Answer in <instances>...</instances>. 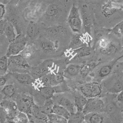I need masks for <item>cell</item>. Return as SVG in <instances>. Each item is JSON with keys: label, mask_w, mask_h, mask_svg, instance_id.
<instances>
[{"label": "cell", "mask_w": 123, "mask_h": 123, "mask_svg": "<svg viewBox=\"0 0 123 123\" xmlns=\"http://www.w3.org/2000/svg\"><path fill=\"white\" fill-rule=\"evenodd\" d=\"M117 94H106L104 99L105 112L112 123H123V104L117 101Z\"/></svg>", "instance_id": "cell-1"}, {"label": "cell", "mask_w": 123, "mask_h": 123, "mask_svg": "<svg viewBox=\"0 0 123 123\" xmlns=\"http://www.w3.org/2000/svg\"><path fill=\"white\" fill-rule=\"evenodd\" d=\"M110 35L101 38L94 44L100 54L109 57L113 56L122 49L118 42L115 40V38H111Z\"/></svg>", "instance_id": "cell-2"}, {"label": "cell", "mask_w": 123, "mask_h": 123, "mask_svg": "<svg viewBox=\"0 0 123 123\" xmlns=\"http://www.w3.org/2000/svg\"><path fill=\"white\" fill-rule=\"evenodd\" d=\"M123 58V54L109 62L104 63L102 65H101V63L89 75L93 77L94 81L101 83L112 74L115 64Z\"/></svg>", "instance_id": "cell-3"}, {"label": "cell", "mask_w": 123, "mask_h": 123, "mask_svg": "<svg viewBox=\"0 0 123 123\" xmlns=\"http://www.w3.org/2000/svg\"><path fill=\"white\" fill-rule=\"evenodd\" d=\"M101 84L103 93L118 94L123 90V76L113 72Z\"/></svg>", "instance_id": "cell-4"}, {"label": "cell", "mask_w": 123, "mask_h": 123, "mask_svg": "<svg viewBox=\"0 0 123 123\" xmlns=\"http://www.w3.org/2000/svg\"><path fill=\"white\" fill-rule=\"evenodd\" d=\"M8 62L9 72L27 73L31 69L29 63L20 54L8 57Z\"/></svg>", "instance_id": "cell-5"}, {"label": "cell", "mask_w": 123, "mask_h": 123, "mask_svg": "<svg viewBox=\"0 0 123 123\" xmlns=\"http://www.w3.org/2000/svg\"><path fill=\"white\" fill-rule=\"evenodd\" d=\"M67 23L72 31L76 34H80L83 30V25L79 9L74 3L67 18Z\"/></svg>", "instance_id": "cell-6"}, {"label": "cell", "mask_w": 123, "mask_h": 123, "mask_svg": "<svg viewBox=\"0 0 123 123\" xmlns=\"http://www.w3.org/2000/svg\"><path fill=\"white\" fill-rule=\"evenodd\" d=\"M81 93L87 98L100 97L103 94L101 83L93 81L84 84L80 86Z\"/></svg>", "instance_id": "cell-7"}, {"label": "cell", "mask_w": 123, "mask_h": 123, "mask_svg": "<svg viewBox=\"0 0 123 123\" xmlns=\"http://www.w3.org/2000/svg\"><path fill=\"white\" fill-rule=\"evenodd\" d=\"M27 42L25 35L22 33L18 34L14 41L9 44L6 55L9 57L20 54L26 47Z\"/></svg>", "instance_id": "cell-8"}, {"label": "cell", "mask_w": 123, "mask_h": 123, "mask_svg": "<svg viewBox=\"0 0 123 123\" xmlns=\"http://www.w3.org/2000/svg\"><path fill=\"white\" fill-rule=\"evenodd\" d=\"M0 106L5 113L7 121L9 123H14V118L19 112L16 101L12 99H3L0 103Z\"/></svg>", "instance_id": "cell-9"}, {"label": "cell", "mask_w": 123, "mask_h": 123, "mask_svg": "<svg viewBox=\"0 0 123 123\" xmlns=\"http://www.w3.org/2000/svg\"><path fill=\"white\" fill-rule=\"evenodd\" d=\"M105 111L104 100L101 97H98L88 98L82 112L86 115L92 112H104Z\"/></svg>", "instance_id": "cell-10"}, {"label": "cell", "mask_w": 123, "mask_h": 123, "mask_svg": "<svg viewBox=\"0 0 123 123\" xmlns=\"http://www.w3.org/2000/svg\"><path fill=\"white\" fill-rule=\"evenodd\" d=\"M16 103L20 112L31 115V110L34 103L33 98L25 94H18L16 98Z\"/></svg>", "instance_id": "cell-11"}, {"label": "cell", "mask_w": 123, "mask_h": 123, "mask_svg": "<svg viewBox=\"0 0 123 123\" xmlns=\"http://www.w3.org/2000/svg\"><path fill=\"white\" fill-rule=\"evenodd\" d=\"M43 86L54 87L65 82V77L63 73L49 72L40 78Z\"/></svg>", "instance_id": "cell-12"}, {"label": "cell", "mask_w": 123, "mask_h": 123, "mask_svg": "<svg viewBox=\"0 0 123 123\" xmlns=\"http://www.w3.org/2000/svg\"><path fill=\"white\" fill-rule=\"evenodd\" d=\"M80 14L84 34L90 36L92 31V22L91 16L88 12L87 7L86 5H84L82 7Z\"/></svg>", "instance_id": "cell-13"}, {"label": "cell", "mask_w": 123, "mask_h": 123, "mask_svg": "<svg viewBox=\"0 0 123 123\" xmlns=\"http://www.w3.org/2000/svg\"><path fill=\"white\" fill-rule=\"evenodd\" d=\"M85 121L87 123H112L104 112H92L85 115Z\"/></svg>", "instance_id": "cell-14"}, {"label": "cell", "mask_w": 123, "mask_h": 123, "mask_svg": "<svg viewBox=\"0 0 123 123\" xmlns=\"http://www.w3.org/2000/svg\"><path fill=\"white\" fill-rule=\"evenodd\" d=\"M94 51L92 46H86L71 50L70 53L73 59H77L90 56Z\"/></svg>", "instance_id": "cell-15"}, {"label": "cell", "mask_w": 123, "mask_h": 123, "mask_svg": "<svg viewBox=\"0 0 123 123\" xmlns=\"http://www.w3.org/2000/svg\"><path fill=\"white\" fill-rule=\"evenodd\" d=\"M12 79L21 85H29L34 82V79L27 73H10Z\"/></svg>", "instance_id": "cell-16"}, {"label": "cell", "mask_w": 123, "mask_h": 123, "mask_svg": "<svg viewBox=\"0 0 123 123\" xmlns=\"http://www.w3.org/2000/svg\"><path fill=\"white\" fill-rule=\"evenodd\" d=\"M85 34H82L81 33L76 34L72 39L69 48L73 50L84 46H90L88 44L89 41L84 36Z\"/></svg>", "instance_id": "cell-17"}, {"label": "cell", "mask_w": 123, "mask_h": 123, "mask_svg": "<svg viewBox=\"0 0 123 123\" xmlns=\"http://www.w3.org/2000/svg\"><path fill=\"white\" fill-rule=\"evenodd\" d=\"M40 29L38 24L34 22H30L27 28L26 37L28 41L29 40H33L37 38L40 34Z\"/></svg>", "instance_id": "cell-18"}, {"label": "cell", "mask_w": 123, "mask_h": 123, "mask_svg": "<svg viewBox=\"0 0 123 123\" xmlns=\"http://www.w3.org/2000/svg\"><path fill=\"white\" fill-rule=\"evenodd\" d=\"M81 65L76 64L68 65L64 70L63 74L65 78L72 79L75 78L80 74Z\"/></svg>", "instance_id": "cell-19"}, {"label": "cell", "mask_w": 123, "mask_h": 123, "mask_svg": "<svg viewBox=\"0 0 123 123\" xmlns=\"http://www.w3.org/2000/svg\"><path fill=\"white\" fill-rule=\"evenodd\" d=\"M3 96V98L12 99L15 97L16 99L18 94H17L16 88L15 85L9 83L6 85L0 91Z\"/></svg>", "instance_id": "cell-20"}, {"label": "cell", "mask_w": 123, "mask_h": 123, "mask_svg": "<svg viewBox=\"0 0 123 123\" xmlns=\"http://www.w3.org/2000/svg\"><path fill=\"white\" fill-rule=\"evenodd\" d=\"M13 24L7 20L4 30L3 35L5 37L9 43L14 41L18 35Z\"/></svg>", "instance_id": "cell-21"}, {"label": "cell", "mask_w": 123, "mask_h": 123, "mask_svg": "<svg viewBox=\"0 0 123 123\" xmlns=\"http://www.w3.org/2000/svg\"><path fill=\"white\" fill-rule=\"evenodd\" d=\"M101 63L92 62L82 65L81 67L79 74L83 77L87 76Z\"/></svg>", "instance_id": "cell-22"}, {"label": "cell", "mask_w": 123, "mask_h": 123, "mask_svg": "<svg viewBox=\"0 0 123 123\" xmlns=\"http://www.w3.org/2000/svg\"><path fill=\"white\" fill-rule=\"evenodd\" d=\"M56 104L60 105L65 108L70 114L74 113V103L69 98L65 97H61L56 101Z\"/></svg>", "instance_id": "cell-23"}, {"label": "cell", "mask_w": 123, "mask_h": 123, "mask_svg": "<svg viewBox=\"0 0 123 123\" xmlns=\"http://www.w3.org/2000/svg\"><path fill=\"white\" fill-rule=\"evenodd\" d=\"M40 45L41 49L45 52L54 51L58 48L57 43L48 39L42 40L40 43Z\"/></svg>", "instance_id": "cell-24"}, {"label": "cell", "mask_w": 123, "mask_h": 123, "mask_svg": "<svg viewBox=\"0 0 123 123\" xmlns=\"http://www.w3.org/2000/svg\"><path fill=\"white\" fill-rule=\"evenodd\" d=\"M87 101V98L81 94H77L74 96V105L77 112H82Z\"/></svg>", "instance_id": "cell-25"}, {"label": "cell", "mask_w": 123, "mask_h": 123, "mask_svg": "<svg viewBox=\"0 0 123 123\" xmlns=\"http://www.w3.org/2000/svg\"><path fill=\"white\" fill-rule=\"evenodd\" d=\"M118 5L114 4L109 1L108 2L104 5L101 8V12L106 18H109L115 13L118 7Z\"/></svg>", "instance_id": "cell-26"}, {"label": "cell", "mask_w": 123, "mask_h": 123, "mask_svg": "<svg viewBox=\"0 0 123 123\" xmlns=\"http://www.w3.org/2000/svg\"><path fill=\"white\" fill-rule=\"evenodd\" d=\"M38 92L41 96L45 100L52 98L55 94L53 87L49 86H42L39 88Z\"/></svg>", "instance_id": "cell-27"}, {"label": "cell", "mask_w": 123, "mask_h": 123, "mask_svg": "<svg viewBox=\"0 0 123 123\" xmlns=\"http://www.w3.org/2000/svg\"><path fill=\"white\" fill-rule=\"evenodd\" d=\"M111 29L107 28H98L95 30L94 33V45L98 40L102 37L108 36L110 34Z\"/></svg>", "instance_id": "cell-28"}, {"label": "cell", "mask_w": 123, "mask_h": 123, "mask_svg": "<svg viewBox=\"0 0 123 123\" xmlns=\"http://www.w3.org/2000/svg\"><path fill=\"white\" fill-rule=\"evenodd\" d=\"M52 113L63 117L67 120H68L71 114L65 108L57 104H54L52 108Z\"/></svg>", "instance_id": "cell-29"}, {"label": "cell", "mask_w": 123, "mask_h": 123, "mask_svg": "<svg viewBox=\"0 0 123 123\" xmlns=\"http://www.w3.org/2000/svg\"><path fill=\"white\" fill-rule=\"evenodd\" d=\"M85 119V115L83 112H76L70 114L68 123H83Z\"/></svg>", "instance_id": "cell-30"}, {"label": "cell", "mask_w": 123, "mask_h": 123, "mask_svg": "<svg viewBox=\"0 0 123 123\" xmlns=\"http://www.w3.org/2000/svg\"><path fill=\"white\" fill-rule=\"evenodd\" d=\"M60 11V8L58 6L51 4L48 6L47 7L45 14L48 18H54L59 13Z\"/></svg>", "instance_id": "cell-31"}, {"label": "cell", "mask_w": 123, "mask_h": 123, "mask_svg": "<svg viewBox=\"0 0 123 123\" xmlns=\"http://www.w3.org/2000/svg\"><path fill=\"white\" fill-rule=\"evenodd\" d=\"M110 34L117 38H120L123 36V20L111 29Z\"/></svg>", "instance_id": "cell-32"}, {"label": "cell", "mask_w": 123, "mask_h": 123, "mask_svg": "<svg viewBox=\"0 0 123 123\" xmlns=\"http://www.w3.org/2000/svg\"><path fill=\"white\" fill-rule=\"evenodd\" d=\"M8 57L6 55L0 57V76L8 73Z\"/></svg>", "instance_id": "cell-33"}, {"label": "cell", "mask_w": 123, "mask_h": 123, "mask_svg": "<svg viewBox=\"0 0 123 123\" xmlns=\"http://www.w3.org/2000/svg\"><path fill=\"white\" fill-rule=\"evenodd\" d=\"M34 53V47L31 44H27L25 47L23 51L20 53L25 58L28 62V61L32 57Z\"/></svg>", "instance_id": "cell-34"}, {"label": "cell", "mask_w": 123, "mask_h": 123, "mask_svg": "<svg viewBox=\"0 0 123 123\" xmlns=\"http://www.w3.org/2000/svg\"><path fill=\"white\" fill-rule=\"evenodd\" d=\"M48 121L53 123H68V120L63 117L54 113L48 114Z\"/></svg>", "instance_id": "cell-35"}, {"label": "cell", "mask_w": 123, "mask_h": 123, "mask_svg": "<svg viewBox=\"0 0 123 123\" xmlns=\"http://www.w3.org/2000/svg\"><path fill=\"white\" fill-rule=\"evenodd\" d=\"M53 101L52 99L45 100L43 106H41V110L43 113L47 115L52 113V108L54 105Z\"/></svg>", "instance_id": "cell-36"}, {"label": "cell", "mask_w": 123, "mask_h": 123, "mask_svg": "<svg viewBox=\"0 0 123 123\" xmlns=\"http://www.w3.org/2000/svg\"><path fill=\"white\" fill-rule=\"evenodd\" d=\"M29 118L27 115L19 111L14 120V123H29Z\"/></svg>", "instance_id": "cell-37"}, {"label": "cell", "mask_w": 123, "mask_h": 123, "mask_svg": "<svg viewBox=\"0 0 123 123\" xmlns=\"http://www.w3.org/2000/svg\"><path fill=\"white\" fill-rule=\"evenodd\" d=\"M10 80H12V77L10 72L0 76V88L1 90L6 85L9 84L8 82Z\"/></svg>", "instance_id": "cell-38"}, {"label": "cell", "mask_w": 123, "mask_h": 123, "mask_svg": "<svg viewBox=\"0 0 123 123\" xmlns=\"http://www.w3.org/2000/svg\"><path fill=\"white\" fill-rule=\"evenodd\" d=\"M55 93H61L64 92H67L68 90V88L66 86L65 82L59 85L53 87Z\"/></svg>", "instance_id": "cell-39"}, {"label": "cell", "mask_w": 123, "mask_h": 123, "mask_svg": "<svg viewBox=\"0 0 123 123\" xmlns=\"http://www.w3.org/2000/svg\"><path fill=\"white\" fill-rule=\"evenodd\" d=\"M119 61L115 64L113 72L123 76V61Z\"/></svg>", "instance_id": "cell-40"}, {"label": "cell", "mask_w": 123, "mask_h": 123, "mask_svg": "<svg viewBox=\"0 0 123 123\" xmlns=\"http://www.w3.org/2000/svg\"><path fill=\"white\" fill-rule=\"evenodd\" d=\"M6 12L5 6L2 3H0V21L3 20Z\"/></svg>", "instance_id": "cell-41"}, {"label": "cell", "mask_w": 123, "mask_h": 123, "mask_svg": "<svg viewBox=\"0 0 123 123\" xmlns=\"http://www.w3.org/2000/svg\"><path fill=\"white\" fill-rule=\"evenodd\" d=\"M6 121V115L3 109L0 106V123H5Z\"/></svg>", "instance_id": "cell-42"}, {"label": "cell", "mask_w": 123, "mask_h": 123, "mask_svg": "<svg viewBox=\"0 0 123 123\" xmlns=\"http://www.w3.org/2000/svg\"><path fill=\"white\" fill-rule=\"evenodd\" d=\"M7 21V20L4 19L0 21V35L3 34L5 27Z\"/></svg>", "instance_id": "cell-43"}, {"label": "cell", "mask_w": 123, "mask_h": 123, "mask_svg": "<svg viewBox=\"0 0 123 123\" xmlns=\"http://www.w3.org/2000/svg\"><path fill=\"white\" fill-rule=\"evenodd\" d=\"M7 41H8L3 34L0 35V50H1L2 48L3 47V44H4L3 43H4L5 42Z\"/></svg>", "instance_id": "cell-44"}, {"label": "cell", "mask_w": 123, "mask_h": 123, "mask_svg": "<svg viewBox=\"0 0 123 123\" xmlns=\"http://www.w3.org/2000/svg\"><path fill=\"white\" fill-rule=\"evenodd\" d=\"M117 99L118 102L123 104V90L117 94Z\"/></svg>", "instance_id": "cell-45"}, {"label": "cell", "mask_w": 123, "mask_h": 123, "mask_svg": "<svg viewBox=\"0 0 123 123\" xmlns=\"http://www.w3.org/2000/svg\"><path fill=\"white\" fill-rule=\"evenodd\" d=\"M109 0L110 2L118 5L119 6V5H123V0Z\"/></svg>", "instance_id": "cell-46"}, {"label": "cell", "mask_w": 123, "mask_h": 123, "mask_svg": "<svg viewBox=\"0 0 123 123\" xmlns=\"http://www.w3.org/2000/svg\"><path fill=\"white\" fill-rule=\"evenodd\" d=\"M3 99L4 98H3V96L2 94L0 92V103H1V101H2Z\"/></svg>", "instance_id": "cell-47"}, {"label": "cell", "mask_w": 123, "mask_h": 123, "mask_svg": "<svg viewBox=\"0 0 123 123\" xmlns=\"http://www.w3.org/2000/svg\"><path fill=\"white\" fill-rule=\"evenodd\" d=\"M47 123H52V122H49V121H48Z\"/></svg>", "instance_id": "cell-48"}, {"label": "cell", "mask_w": 123, "mask_h": 123, "mask_svg": "<svg viewBox=\"0 0 123 123\" xmlns=\"http://www.w3.org/2000/svg\"><path fill=\"white\" fill-rule=\"evenodd\" d=\"M83 123H87V122H86L85 121H84V122H83Z\"/></svg>", "instance_id": "cell-49"}, {"label": "cell", "mask_w": 123, "mask_h": 123, "mask_svg": "<svg viewBox=\"0 0 123 123\" xmlns=\"http://www.w3.org/2000/svg\"><path fill=\"white\" fill-rule=\"evenodd\" d=\"M122 49L123 50V47H122Z\"/></svg>", "instance_id": "cell-50"}, {"label": "cell", "mask_w": 123, "mask_h": 123, "mask_svg": "<svg viewBox=\"0 0 123 123\" xmlns=\"http://www.w3.org/2000/svg\"></svg>", "instance_id": "cell-51"}, {"label": "cell", "mask_w": 123, "mask_h": 123, "mask_svg": "<svg viewBox=\"0 0 123 123\" xmlns=\"http://www.w3.org/2000/svg\"></svg>", "instance_id": "cell-52"}]
</instances>
